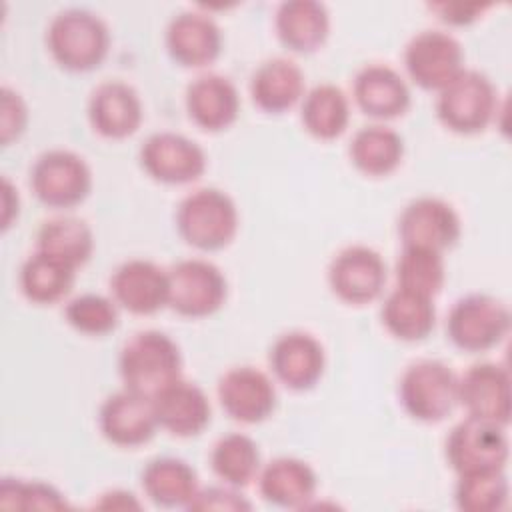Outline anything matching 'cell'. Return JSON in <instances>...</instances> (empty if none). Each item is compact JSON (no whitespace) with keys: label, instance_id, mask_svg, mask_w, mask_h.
Instances as JSON below:
<instances>
[{"label":"cell","instance_id":"cell-6","mask_svg":"<svg viewBox=\"0 0 512 512\" xmlns=\"http://www.w3.org/2000/svg\"><path fill=\"white\" fill-rule=\"evenodd\" d=\"M510 320V310L500 298L472 292L452 304L446 316V334L458 350L486 352L508 336Z\"/></svg>","mask_w":512,"mask_h":512},{"label":"cell","instance_id":"cell-18","mask_svg":"<svg viewBox=\"0 0 512 512\" xmlns=\"http://www.w3.org/2000/svg\"><path fill=\"white\" fill-rule=\"evenodd\" d=\"M222 30L216 20L198 10L174 14L166 26L164 44L170 58L184 68H204L222 52Z\"/></svg>","mask_w":512,"mask_h":512},{"label":"cell","instance_id":"cell-20","mask_svg":"<svg viewBox=\"0 0 512 512\" xmlns=\"http://www.w3.org/2000/svg\"><path fill=\"white\" fill-rule=\"evenodd\" d=\"M144 106L134 86L122 80L98 84L88 98V122L96 134L108 140H124L138 132Z\"/></svg>","mask_w":512,"mask_h":512},{"label":"cell","instance_id":"cell-5","mask_svg":"<svg viewBox=\"0 0 512 512\" xmlns=\"http://www.w3.org/2000/svg\"><path fill=\"white\" fill-rule=\"evenodd\" d=\"M398 400L412 420L442 422L458 406V374L442 360H416L400 376Z\"/></svg>","mask_w":512,"mask_h":512},{"label":"cell","instance_id":"cell-28","mask_svg":"<svg viewBox=\"0 0 512 512\" xmlns=\"http://www.w3.org/2000/svg\"><path fill=\"white\" fill-rule=\"evenodd\" d=\"M404 138L386 124L362 126L354 132L348 156L358 172L382 178L396 172L404 160Z\"/></svg>","mask_w":512,"mask_h":512},{"label":"cell","instance_id":"cell-4","mask_svg":"<svg viewBox=\"0 0 512 512\" xmlns=\"http://www.w3.org/2000/svg\"><path fill=\"white\" fill-rule=\"evenodd\" d=\"M498 112V92L492 80L464 68L444 88L438 90L436 116L440 124L462 136L484 132Z\"/></svg>","mask_w":512,"mask_h":512},{"label":"cell","instance_id":"cell-16","mask_svg":"<svg viewBox=\"0 0 512 512\" xmlns=\"http://www.w3.org/2000/svg\"><path fill=\"white\" fill-rule=\"evenodd\" d=\"M268 364L280 384L294 392H306L320 382L326 370V352L314 334L292 330L274 340Z\"/></svg>","mask_w":512,"mask_h":512},{"label":"cell","instance_id":"cell-39","mask_svg":"<svg viewBox=\"0 0 512 512\" xmlns=\"http://www.w3.org/2000/svg\"><path fill=\"white\" fill-rule=\"evenodd\" d=\"M252 504L238 492V488H232L228 484L224 486H208L198 488L194 500L190 502L188 510L204 512V510H250Z\"/></svg>","mask_w":512,"mask_h":512},{"label":"cell","instance_id":"cell-15","mask_svg":"<svg viewBox=\"0 0 512 512\" xmlns=\"http://www.w3.org/2000/svg\"><path fill=\"white\" fill-rule=\"evenodd\" d=\"M222 410L240 424L268 420L278 404L274 380L260 368L234 366L226 370L216 386Z\"/></svg>","mask_w":512,"mask_h":512},{"label":"cell","instance_id":"cell-34","mask_svg":"<svg viewBox=\"0 0 512 512\" xmlns=\"http://www.w3.org/2000/svg\"><path fill=\"white\" fill-rule=\"evenodd\" d=\"M396 284L398 288L434 298L440 294L446 282L444 256L440 252L402 246V254L396 260Z\"/></svg>","mask_w":512,"mask_h":512},{"label":"cell","instance_id":"cell-38","mask_svg":"<svg viewBox=\"0 0 512 512\" xmlns=\"http://www.w3.org/2000/svg\"><path fill=\"white\" fill-rule=\"evenodd\" d=\"M28 106L24 98L4 86L0 90V144L10 146L14 140H18L28 126Z\"/></svg>","mask_w":512,"mask_h":512},{"label":"cell","instance_id":"cell-25","mask_svg":"<svg viewBox=\"0 0 512 512\" xmlns=\"http://www.w3.org/2000/svg\"><path fill=\"white\" fill-rule=\"evenodd\" d=\"M250 98L266 114H284L302 102L306 78L302 68L288 58L264 60L250 76Z\"/></svg>","mask_w":512,"mask_h":512},{"label":"cell","instance_id":"cell-12","mask_svg":"<svg viewBox=\"0 0 512 512\" xmlns=\"http://www.w3.org/2000/svg\"><path fill=\"white\" fill-rule=\"evenodd\" d=\"M140 168L166 186H186L196 182L208 166L204 148L192 138L162 130L150 134L138 152Z\"/></svg>","mask_w":512,"mask_h":512},{"label":"cell","instance_id":"cell-8","mask_svg":"<svg viewBox=\"0 0 512 512\" xmlns=\"http://www.w3.org/2000/svg\"><path fill=\"white\" fill-rule=\"evenodd\" d=\"M448 466L458 474L506 470L510 444L506 426L466 416L448 434L444 444Z\"/></svg>","mask_w":512,"mask_h":512},{"label":"cell","instance_id":"cell-9","mask_svg":"<svg viewBox=\"0 0 512 512\" xmlns=\"http://www.w3.org/2000/svg\"><path fill=\"white\" fill-rule=\"evenodd\" d=\"M228 298L224 272L210 260L186 258L168 268V306L184 318L216 314Z\"/></svg>","mask_w":512,"mask_h":512},{"label":"cell","instance_id":"cell-24","mask_svg":"<svg viewBox=\"0 0 512 512\" xmlns=\"http://www.w3.org/2000/svg\"><path fill=\"white\" fill-rule=\"evenodd\" d=\"M256 482L260 496L278 508H306L318 490L314 468L294 456H278L262 464Z\"/></svg>","mask_w":512,"mask_h":512},{"label":"cell","instance_id":"cell-42","mask_svg":"<svg viewBox=\"0 0 512 512\" xmlns=\"http://www.w3.org/2000/svg\"><path fill=\"white\" fill-rule=\"evenodd\" d=\"M96 508H112V510H126V508H140V502L134 498L132 492L126 490H110L104 492L102 498L94 504Z\"/></svg>","mask_w":512,"mask_h":512},{"label":"cell","instance_id":"cell-29","mask_svg":"<svg viewBox=\"0 0 512 512\" xmlns=\"http://www.w3.org/2000/svg\"><path fill=\"white\" fill-rule=\"evenodd\" d=\"M76 270L68 262L34 250L20 266L18 284L24 298L38 306L64 300L76 282Z\"/></svg>","mask_w":512,"mask_h":512},{"label":"cell","instance_id":"cell-21","mask_svg":"<svg viewBox=\"0 0 512 512\" xmlns=\"http://www.w3.org/2000/svg\"><path fill=\"white\" fill-rule=\"evenodd\" d=\"M188 118L204 132H222L240 116V92L236 84L222 74L208 72L196 76L184 94Z\"/></svg>","mask_w":512,"mask_h":512},{"label":"cell","instance_id":"cell-11","mask_svg":"<svg viewBox=\"0 0 512 512\" xmlns=\"http://www.w3.org/2000/svg\"><path fill=\"white\" fill-rule=\"evenodd\" d=\"M326 280L332 294L352 306L378 300L388 280V268L378 250L366 244H352L334 254Z\"/></svg>","mask_w":512,"mask_h":512},{"label":"cell","instance_id":"cell-30","mask_svg":"<svg viewBox=\"0 0 512 512\" xmlns=\"http://www.w3.org/2000/svg\"><path fill=\"white\" fill-rule=\"evenodd\" d=\"M380 320L396 340L422 342L436 326L434 298L396 286L382 302Z\"/></svg>","mask_w":512,"mask_h":512},{"label":"cell","instance_id":"cell-41","mask_svg":"<svg viewBox=\"0 0 512 512\" xmlns=\"http://www.w3.org/2000/svg\"><path fill=\"white\" fill-rule=\"evenodd\" d=\"M2 206H4V214H2V230H8L12 226V220L18 218V206H20V198H18V190L10 184L8 178L2 180Z\"/></svg>","mask_w":512,"mask_h":512},{"label":"cell","instance_id":"cell-37","mask_svg":"<svg viewBox=\"0 0 512 512\" xmlns=\"http://www.w3.org/2000/svg\"><path fill=\"white\" fill-rule=\"evenodd\" d=\"M2 508H66L68 502L64 494L48 482L40 480H20L4 478L0 486Z\"/></svg>","mask_w":512,"mask_h":512},{"label":"cell","instance_id":"cell-1","mask_svg":"<svg viewBox=\"0 0 512 512\" xmlns=\"http://www.w3.org/2000/svg\"><path fill=\"white\" fill-rule=\"evenodd\" d=\"M110 42L108 24L84 8L60 10L46 28V48L52 60L68 72L96 70L106 60Z\"/></svg>","mask_w":512,"mask_h":512},{"label":"cell","instance_id":"cell-31","mask_svg":"<svg viewBox=\"0 0 512 512\" xmlns=\"http://www.w3.org/2000/svg\"><path fill=\"white\" fill-rule=\"evenodd\" d=\"M350 100L336 84L322 82L306 90L300 102V122L316 140H336L350 124Z\"/></svg>","mask_w":512,"mask_h":512},{"label":"cell","instance_id":"cell-27","mask_svg":"<svg viewBox=\"0 0 512 512\" xmlns=\"http://www.w3.org/2000/svg\"><path fill=\"white\" fill-rule=\"evenodd\" d=\"M140 484L144 496L160 508H188L200 488L196 470L174 456L150 460L140 474Z\"/></svg>","mask_w":512,"mask_h":512},{"label":"cell","instance_id":"cell-3","mask_svg":"<svg viewBox=\"0 0 512 512\" xmlns=\"http://www.w3.org/2000/svg\"><path fill=\"white\" fill-rule=\"evenodd\" d=\"M118 372L124 388L152 398L182 378L180 346L166 332L140 330L120 348Z\"/></svg>","mask_w":512,"mask_h":512},{"label":"cell","instance_id":"cell-22","mask_svg":"<svg viewBox=\"0 0 512 512\" xmlns=\"http://www.w3.org/2000/svg\"><path fill=\"white\" fill-rule=\"evenodd\" d=\"M352 98L356 106L374 120H394L406 114L412 94L404 76L388 64H366L352 82Z\"/></svg>","mask_w":512,"mask_h":512},{"label":"cell","instance_id":"cell-23","mask_svg":"<svg viewBox=\"0 0 512 512\" xmlns=\"http://www.w3.org/2000/svg\"><path fill=\"white\" fill-rule=\"evenodd\" d=\"M158 426L172 436L192 438L204 432L212 418L206 392L190 380L178 378L152 396Z\"/></svg>","mask_w":512,"mask_h":512},{"label":"cell","instance_id":"cell-35","mask_svg":"<svg viewBox=\"0 0 512 512\" xmlns=\"http://www.w3.org/2000/svg\"><path fill=\"white\" fill-rule=\"evenodd\" d=\"M510 484L504 470L458 476L454 502L462 512H498L506 508Z\"/></svg>","mask_w":512,"mask_h":512},{"label":"cell","instance_id":"cell-13","mask_svg":"<svg viewBox=\"0 0 512 512\" xmlns=\"http://www.w3.org/2000/svg\"><path fill=\"white\" fill-rule=\"evenodd\" d=\"M398 236L402 246L444 254L460 240L462 220L450 202L438 196H418L400 212Z\"/></svg>","mask_w":512,"mask_h":512},{"label":"cell","instance_id":"cell-2","mask_svg":"<svg viewBox=\"0 0 512 512\" xmlns=\"http://www.w3.org/2000/svg\"><path fill=\"white\" fill-rule=\"evenodd\" d=\"M240 228V214L230 194L220 188H198L186 194L176 208L180 238L200 250L218 252L232 244Z\"/></svg>","mask_w":512,"mask_h":512},{"label":"cell","instance_id":"cell-14","mask_svg":"<svg viewBox=\"0 0 512 512\" xmlns=\"http://www.w3.org/2000/svg\"><path fill=\"white\" fill-rule=\"evenodd\" d=\"M98 428L112 446L138 448L148 444L160 426L152 398L124 388L100 404Z\"/></svg>","mask_w":512,"mask_h":512},{"label":"cell","instance_id":"cell-33","mask_svg":"<svg viewBox=\"0 0 512 512\" xmlns=\"http://www.w3.org/2000/svg\"><path fill=\"white\" fill-rule=\"evenodd\" d=\"M210 466L222 484L246 488L258 478L262 468L260 448L248 434L230 432L216 440L210 452Z\"/></svg>","mask_w":512,"mask_h":512},{"label":"cell","instance_id":"cell-19","mask_svg":"<svg viewBox=\"0 0 512 512\" xmlns=\"http://www.w3.org/2000/svg\"><path fill=\"white\" fill-rule=\"evenodd\" d=\"M458 404L468 416L492 420L500 426L510 422V376L500 362H476L458 376Z\"/></svg>","mask_w":512,"mask_h":512},{"label":"cell","instance_id":"cell-26","mask_svg":"<svg viewBox=\"0 0 512 512\" xmlns=\"http://www.w3.org/2000/svg\"><path fill=\"white\" fill-rule=\"evenodd\" d=\"M274 30L290 52L312 54L328 40L330 12L316 0H286L276 8Z\"/></svg>","mask_w":512,"mask_h":512},{"label":"cell","instance_id":"cell-10","mask_svg":"<svg viewBox=\"0 0 512 512\" xmlns=\"http://www.w3.org/2000/svg\"><path fill=\"white\" fill-rule=\"evenodd\" d=\"M404 68L418 88L438 92L464 70V48L448 30H420L404 46Z\"/></svg>","mask_w":512,"mask_h":512},{"label":"cell","instance_id":"cell-36","mask_svg":"<svg viewBox=\"0 0 512 512\" xmlns=\"http://www.w3.org/2000/svg\"><path fill=\"white\" fill-rule=\"evenodd\" d=\"M66 322L84 336H106L120 324V306L114 298L86 292L68 300L64 308Z\"/></svg>","mask_w":512,"mask_h":512},{"label":"cell","instance_id":"cell-7","mask_svg":"<svg viewBox=\"0 0 512 512\" xmlns=\"http://www.w3.org/2000/svg\"><path fill=\"white\" fill-rule=\"evenodd\" d=\"M92 170L88 162L64 148L42 152L30 168V188L38 202L54 210L82 204L92 192Z\"/></svg>","mask_w":512,"mask_h":512},{"label":"cell","instance_id":"cell-40","mask_svg":"<svg viewBox=\"0 0 512 512\" xmlns=\"http://www.w3.org/2000/svg\"><path fill=\"white\" fill-rule=\"evenodd\" d=\"M432 12L438 14L442 22L448 26H468L476 22L490 4H462V2H440V4H428Z\"/></svg>","mask_w":512,"mask_h":512},{"label":"cell","instance_id":"cell-32","mask_svg":"<svg viewBox=\"0 0 512 512\" xmlns=\"http://www.w3.org/2000/svg\"><path fill=\"white\" fill-rule=\"evenodd\" d=\"M94 232L76 216H56L36 232V250L68 262L74 268H82L94 254Z\"/></svg>","mask_w":512,"mask_h":512},{"label":"cell","instance_id":"cell-17","mask_svg":"<svg viewBox=\"0 0 512 512\" xmlns=\"http://www.w3.org/2000/svg\"><path fill=\"white\" fill-rule=\"evenodd\" d=\"M114 302L136 316H152L168 306V270L146 258L122 262L110 276Z\"/></svg>","mask_w":512,"mask_h":512}]
</instances>
